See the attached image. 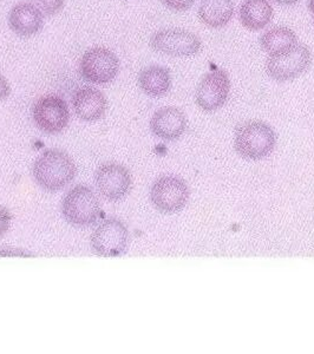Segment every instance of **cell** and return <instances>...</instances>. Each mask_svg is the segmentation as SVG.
<instances>
[{
  "label": "cell",
  "instance_id": "cell-20",
  "mask_svg": "<svg viewBox=\"0 0 314 354\" xmlns=\"http://www.w3.org/2000/svg\"><path fill=\"white\" fill-rule=\"evenodd\" d=\"M162 3L174 11H187L193 6L195 0H161Z\"/></svg>",
  "mask_w": 314,
  "mask_h": 354
},
{
  "label": "cell",
  "instance_id": "cell-23",
  "mask_svg": "<svg viewBox=\"0 0 314 354\" xmlns=\"http://www.w3.org/2000/svg\"><path fill=\"white\" fill-rule=\"evenodd\" d=\"M0 257H31L30 254L21 250H0Z\"/></svg>",
  "mask_w": 314,
  "mask_h": 354
},
{
  "label": "cell",
  "instance_id": "cell-4",
  "mask_svg": "<svg viewBox=\"0 0 314 354\" xmlns=\"http://www.w3.org/2000/svg\"><path fill=\"white\" fill-rule=\"evenodd\" d=\"M312 55L306 45L295 44L281 53L270 55L266 61V73L275 81L294 80L310 68Z\"/></svg>",
  "mask_w": 314,
  "mask_h": 354
},
{
  "label": "cell",
  "instance_id": "cell-9",
  "mask_svg": "<svg viewBox=\"0 0 314 354\" xmlns=\"http://www.w3.org/2000/svg\"><path fill=\"white\" fill-rule=\"evenodd\" d=\"M33 116L38 129L48 135L62 133L70 120L66 102L56 95L41 97L33 106Z\"/></svg>",
  "mask_w": 314,
  "mask_h": 354
},
{
  "label": "cell",
  "instance_id": "cell-11",
  "mask_svg": "<svg viewBox=\"0 0 314 354\" xmlns=\"http://www.w3.org/2000/svg\"><path fill=\"white\" fill-rule=\"evenodd\" d=\"M230 90V76L225 71L218 68L205 73L196 91L198 106L208 113L220 109L228 100Z\"/></svg>",
  "mask_w": 314,
  "mask_h": 354
},
{
  "label": "cell",
  "instance_id": "cell-1",
  "mask_svg": "<svg viewBox=\"0 0 314 354\" xmlns=\"http://www.w3.org/2000/svg\"><path fill=\"white\" fill-rule=\"evenodd\" d=\"M73 158L62 150L48 149L33 165V178L43 189L55 193L65 188L76 176Z\"/></svg>",
  "mask_w": 314,
  "mask_h": 354
},
{
  "label": "cell",
  "instance_id": "cell-24",
  "mask_svg": "<svg viewBox=\"0 0 314 354\" xmlns=\"http://www.w3.org/2000/svg\"><path fill=\"white\" fill-rule=\"evenodd\" d=\"M277 4L286 5V6H290V5L297 4L299 0H273Z\"/></svg>",
  "mask_w": 314,
  "mask_h": 354
},
{
  "label": "cell",
  "instance_id": "cell-10",
  "mask_svg": "<svg viewBox=\"0 0 314 354\" xmlns=\"http://www.w3.org/2000/svg\"><path fill=\"white\" fill-rule=\"evenodd\" d=\"M96 187L102 196L111 202L121 201L131 189L129 170L118 163H105L97 170Z\"/></svg>",
  "mask_w": 314,
  "mask_h": 354
},
{
  "label": "cell",
  "instance_id": "cell-16",
  "mask_svg": "<svg viewBox=\"0 0 314 354\" xmlns=\"http://www.w3.org/2000/svg\"><path fill=\"white\" fill-rule=\"evenodd\" d=\"M273 18V8L268 0H243L240 6V21L250 31L266 28Z\"/></svg>",
  "mask_w": 314,
  "mask_h": 354
},
{
  "label": "cell",
  "instance_id": "cell-25",
  "mask_svg": "<svg viewBox=\"0 0 314 354\" xmlns=\"http://www.w3.org/2000/svg\"><path fill=\"white\" fill-rule=\"evenodd\" d=\"M308 8H310L311 13L313 15L314 21V0H310V1H308Z\"/></svg>",
  "mask_w": 314,
  "mask_h": 354
},
{
  "label": "cell",
  "instance_id": "cell-22",
  "mask_svg": "<svg viewBox=\"0 0 314 354\" xmlns=\"http://www.w3.org/2000/svg\"><path fill=\"white\" fill-rule=\"evenodd\" d=\"M10 93H11V88H10L8 80L0 73V100L8 98Z\"/></svg>",
  "mask_w": 314,
  "mask_h": 354
},
{
  "label": "cell",
  "instance_id": "cell-17",
  "mask_svg": "<svg viewBox=\"0 0 314 354\" xmlns=\"http://www.w3.org/2000/svg\"><path fill=\"white\" fill-rule=\"evenodd\" d=\"M233 15V0H202L198 8L200 19L210 28H223Z\"/></svg>",
  "mask_w": 314,
  "mask_h": 354
},
{
  "label": "cell",
  "instance_id": "cell-6",
  "mask_svg": "<svg viewBox=\"0 0 314 354\" xmlns=\"http://www.w3.org/2000/svg\"><path fill=\"white\" fill-rule=\"evenodd\" d=\"M188 198V185L178 176L160 177L154 182L150 189L151 203L162 213H178L185 208Z\"/></svg>",
  "mask_w": 314,
  "mask_h": 354
},
{
  "label": "cell",
  "instance_id": "cell-2",
  "mask_svg": "<svg viewBox=\"0 0 314 354\" xmlns=\"http://www.w3.org/2000/svg\"><path fill=\"white\" fill-rule=\"evenodd\" d=\"M275 143V133L265 122H245L235 130L234 147L239 155L247 160L259 161L265 158L273 151Z\"/></svg>",
  "mask_w": 314,
  "mask_h": 354
},
{
  "label": "cell",
  "instance_id": "cell-18",
  "mask_svg": "<svg viewBox=\"0 0 314 354\" xmlns=\"http://www.w3.org/2000/svg\"><path fill=\"white\" fill-rule=\"evenodd\" d=\"M260 44L268 55H273L297 44V36L290 28L279 26L267 30L260 37Z\"/></svg>",
  "mask_w": 314,
  "mask_h": 354
},
{
  "label": "cell",
  "instance_id": "cell-19",
  "mask_svg": "<svg viewBox=\"0 0 314 354\" xmlns=\"http://www.w3.org/2000/svg\"><path fill=\"white\" fill-rule=\"evenodd\" d=\"M36 4L46 16H55L64 8L65 0H36Z\"/></svg>",
  "mask_w": 314,
  "mask_h": 354
},
{
  "label": "cell",
  "instance_id": "cell-13",
  "mask_svg": "<svg viewBox=\"0 0 314 354\" xmlns=\"http://www.w3.org/2000/svg\"><path fill=\"white\" fill-rule=\"evenodd\" d=\"M8 25L18 36H35L44 25V15L36 5L28 1L18 3L10 11Z\"/></svg>",
  "mask_w": 314,
  "mask_h": 354
},
{
  "label": "cell",
  "instance_id": "cell-14",
  "mask_svg": "<svg viewBox=\"0 0 314 354\" xmlns=\"http://www.w3.org/2000/svg\"><path fill=\"white\" fill-rule=\"evenodd\" d=\"M76 116L84 122H96L104 116L108 102L104 95L95 88L77 90L73 98Z\"/></svg>",
  "mask_w": 314,
  "mask_h": 354
},
{
  "label": "cell",
  "instance_id": "cell-15",
  "mask_svg": "<svg viewBox=\"0 0 314 354\" xmlns=\"http://www.w3.org/2000/svg\"><path fill=\"white\" fill-rule=\"evenodd\" d=\"M138 85L142 91L150 97H162L172 86L169 68L162 65H149L138 75Z\"/></svg>",
  "mask_w": 314,
  "mask_h": 354
},
{
  "label": "cell",
  "instance_id": "cell-3",
  "mask_svg": "<svg viewBox=\"0 0 314 354\" xmlns=\"http://www.w3.org/2000/svg\"><path fill=\"white\" fill-rule=\"evenodd\" d=\"M62 214L70 225L86 228L95 225L101 216V205L93 190L77 185L63 198Z\"/></svg>",
  "mask_w": 314,
  "mask_h": 354
},
{
  "label": "cell",
  "instance_id": "cell-5",
  "mask_svg": "<svg viewBox=\"0 0 314 354\" xmlns=\"http://www.w3.org/2000/svg\"><path fill=\"white\" fill-rule=\"evenodd\" d=\"M120 71L118 57L103 46L91 48L82 57L80 73L84 81L91 84H109Z\"/></svg>",
  "mask_w": 314,
  "mask_h": 354
},
{
  "label": "cell",
  "instance_id": "cell-21",
  "mask_svg": "<svg viewBox=\"0 0 314 354\" xmlns=\"http://www.w3.org/2000/svg\"><path fill=\"white\" fill-rule=\"evenodd\" d=\"M12 221V215L4 207H0V238L4 236Z\"/></svg>",
  "mask_w": 314,
  "mask_h": 354
},
{
  "label": "cell",
  "instance_id": "cell-12",
  "mask_svg": "<svg viewBox=\"0 0 314 354\" xmlns=\"http://www.w3.org/2000/svg\"><path fill=\"white\" fill-rule=\"evenodd\" d=\"M185 128L187 118L185 113L174 106H165L157 110L150 121L151 133L163 141H176L183 135Z\"/></svg>",
  "mask_w": 314,
  "mask_h": 354
},
{
  "label": "cell",
  "instance_id": "cell-8",
  "mask_svg": "<svg viewBox=\"0 0 314 354\" xmlns=\"http://www.w3.org/2000/svg\"><path fill=\"white\" fill-rule=\"evenodd\" d=\"M150 46L157 53L173 57L194 56L201 50L198 37L183 28H165L154 33Z\"/></svg>",
  "mask_w": 314,
  "mask_h": 354
},
{
  "label": "cell",
  "instance_id": "cell-7",
  "mask_svg": "<svg viewBox=\"0 0 314 354\" xmlns=\"http://www.w3.org/2000/svg\"><path fill=\"white\" fill-rule=\"evenodd\" d=\"M129 232L124 223L117 218L102 222L91 235V247L97 254L105 258L121 257L127 252Z\"/></svg>",
  "mask_w": 314,
  "mask_h": 354
}]
</instances>
